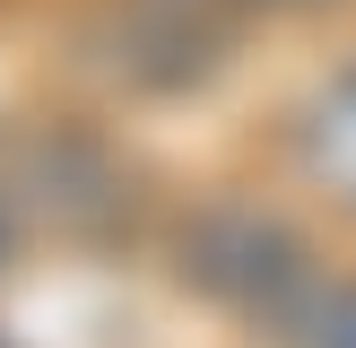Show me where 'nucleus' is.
Returning <instances> with one entry per match:
<instances>
[{
  "instance_id": "f03ea898",
  "label": "nucleus",
  "mask_w": 356,
  "mask_h": 348,
  "mask_svg": "<svg viewBox=\"0 0 356 348\" xmlns=\"http://www.w3.org/2000/svg\"><path fill=\"white\" fill-rule=\"evenodd\" d=\"M0 253H9V226H0Z\"/></svg>"
},
{
  "instance_id": "7ed1b4c3",
  "label": "nucleus",
  "mask_w": 356,
  "mask_h": 348,
  "mask_svg": "<svg viewBox=\"0 0 356 348\" xmlns=\"http://www.w3.org/2000/svg\"><path fill=\"white\" fill-rule=\"evenodd\" d=\"M348 96H356V87H348Z\"/></svg>"
},
{
  "instance_id": "f257e3e1",
  "label": "nucleus",
  "mask_w": 356,
  "mask_h": 348,
  "mask_svg": "<svg viewBox=\"0 0 356 348\" xmlns=\"http://www.w3.org/2000/svg\"><path fill=\"white\" fill-rule=\"evenodd\" d=\"M183 9H313V0H183Z\"/></svg>"
}]
</instances>
